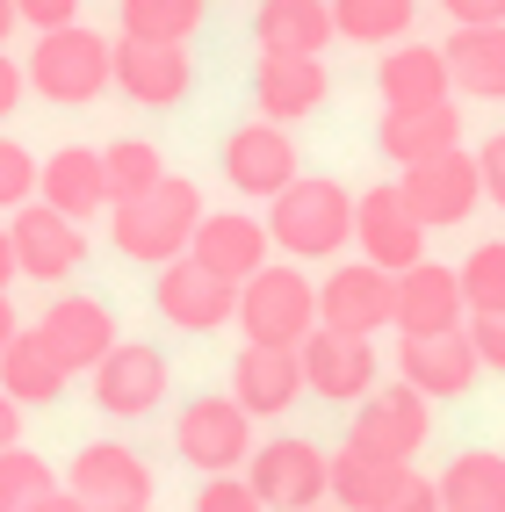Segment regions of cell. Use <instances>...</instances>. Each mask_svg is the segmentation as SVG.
I'll return each instance as SVG.
<instances>
[{
	"mask_svg": "<svg viewBox=\"0 0 505 512\" xmlns=\"http://www.w3.org/2000/svg\"><path fill=\"white\" fill-rule=\"evenodd\" d=\"M202 217H210V210H202V188L181 181V174H166L159 188L116 202V210H109V238H116L123 260L166 267V260H181V253L195 246V224H202Z\"/></svg>",
	"mask_w": 505,
	"mask_h": 512,
	"instance_id": "1",
	"label": "cell"
},
{
	"mask_svg": "<svg viewBox=\"0 0 505 512\" xmlns=\"http://www.w3.org/2000/svg\"><path fill=\"white\" fill-rule=\"evenodd\" d=\"M267 231L289 260H332L354 238V195L325 174H296L275 202H267Z\"/></svg>",
	"mask_w": 505,
	"mask_h": 512,
	"instance_id": "2",
	"label": "cell"
},
{
	"mask_svg": "<svg viewBox=\"0 0 505 512\" xmlns=\"http://www.w3.org/2000/svg\"><path fill=\"white\" fill-rule=\"evenodd\" d=\"M29 87L58 109H87L101 87H116V44L94 37L87 22H65V29H44L37 51H29Z\"/></svg>",
	"mask_w": 505,
	"mask_h": 512,
	"instance_id": "3",
	"label": "cell"
},
{
	"mask_svg": "<svg viewBox=\"0 0 505 512\" xmlns=\"http://www.w3.org/2000/svg\"><path fill=\"white\" fill-rule=\"evenodd\" d=\"M239 332L260 347H303L318 332V282L296 275L289 260H267L239 282Z\"/></svg>",
	"mask_w": 505,
	"mask_h": 512,
	"instance_id": "4",
	"label": "cell"
},
{
	"mask_svg": "<svg viewBox=\"0 0 505 512\" xmlns=\"http://www.w3.org/2000/svg\"><path fill=\"white\" fill-rule=\"evenodd\" d=\"M246 484L260 491L267 512H318L332 498V455L318 448V440L282 433V440H267V448H253Z\"/></svg>",
	"mask_w": 505,
	"mask_h": 512,
	"instance_id": "5",
	"label": "cell"
},
{
	"mask_svg": "<svg viewBox=\"0 0 505 512\" xmlns=\"http://www.w3.org/2000/svg\"><path fill=\"white\" fill-rule=\"evenodd\" d=\"M174 448L202 476H239L253 462V412L239 397H195L174 419Z\"/></svg>",
	"mask_w": 505,
	"mask_h": 512,
	"instance_id": "6",
	"label": "cell"
},
{
	"mask_svg": "<svg viewBox=\"0 0 505 512\" xmlns=\"http://www.w3.org/2000/svg\"><path fill=\"white\" fill-rule=\"evenodd\" d=\"M152 303H159V318L181 325V332H224V325H239V282L217 275V267H202L195 253L159 267Z\"/></svg>",
	"mask_w": 505,
	"mask_h": 512,
	"instance_id": "7",
	"label": "cell"
},
{
	"mask_svg": "<svg viewBox=\"0 0 505 512\" xmlns=\"http://www.w3.org/2000/svg\"><path fill=\"white\" fill-rule=\"evenodd\" d=\"M354 246H361V260H376L383 275H404V267L426 260V217L404 202L397 181H376L368 195H354Z\"/></svg>",
	"mask_w": 505,
	"mask_h": 512,
	"instance_id": "8",
	"label": "cell"
},
{
	"mask_svg": "<svg viewBox=\"0 0 505 512\" xmlns=\"http://www.w3.org/2000/svg\"><path fill=\"white\" fill-rule=\"evenodd\" d=\"M397 188H404V202L426 217V231H455V224H469V210L484 202V166H477V152L455 145V152H441V159L404 166Z\"/></svg>",
	"mask_w": 505,
	"mask_h": 512,
	"instance_id": "9",
	"label": "cell"
},
{
	"mask_svg": "<svg viewBox=\"0 0 505 512\" xmlns=\"http://www.w3.org/2000/svg\"><path fill=\"white\" fill-rule=\"evenodd\" d=\"M426 433H433V397H419L404 375H397L390 390H368V397L354 404V426H347L354 448L390 455V462H412V455L426 448Z\"/></svg>",
	"mask_w": 505,
	"mask_h": 512,
	"instance_id": "10",
	"label": "cell"
},
{
	"mask_svg": "<svg viewBox=\"0 0 505 512\" xmlns=\"http://www.w3.org/2000/svg\"><path fill=\"white\" fill-rule=\"evenodd\" d=\"M65 491H80L87 512H152V469L123 440H87L65 469Z\"/></svg>",
	"mask_w": 505,
	"mask_h": 512,
	"instance_id": "11",
	"label": "cell"
},
{
	"mask_svg": "<svg viewBox=\"0 0 505 512\" xmlns=\"http://www.w3.org/2000/svg\"><path fill=\"white\" fill-rule=\"evenodd\" d=\"M318 325L332 332H383L397 325V275H383L376 260H347L318 282Z\"/></svg>",
	"mask_w": 505,
	"mask_h": 512,
	"instance_id": "12",
	"label": "cell"
},
{
	"mask_svg": "<svg viewBox=\"0 0 505 512\" xmlns=\"http://www.w3.org/2000/svg\"><path fill=\"white\" fill-rule=\"evenodd\" d=\"M224 181L253 195V202H275L296 181V145H289V123H239L224 138Z\"/></svg>",
	"mask_w": 505,
	"mask_h": 512,
	"instance_id": "13",
	"label": "cell"
},
{
	"mask_svg": "<svg viewBox=\"0 0 505 512\" xmlns=\"http://www.w3.org/2000/svg\"><path fill=\"white\" fill-rule=\"evenodd\" d=\"M477 368H484V354H477V339H469V325L462 332H404L397 339V375L419 397H462L477 383Z\"/></svg>",
	"mask_w": 505,
	"mask_h": 512,
	"instance_id": "14",
	"label": "cell"
},
{
	"mask_svg": "<svg viewBox=\"0 0 505 512\" xmlns=\"http://www.w3.org/2000/svg\"><path fill=\"white\" fill-rule=\"evenodd\" d=\"M296 354H303V383H311L325 404H361L376 390V339H361V332L318 325Z\"/></svg>",
	"mask_w": 505,
	"mask_h": 512,
	"instance_id": "15",
	"label": "cell"
},
{
	"mask_svg": "<svg viewBox=\"0 0 505 512\" xmlns=\"http://www.w3.org/2000/svg\"><path fill=\"white\" fill-rule=\"evenodd\" d=\"M8 231H15V260H22L29 282H65V275L87 260V231H80L73 217H58L44 195L22 202V210L8 217Z\"/></svg>",
	"mask_w": 505,
	"mask_h": 512,
	"instance_id": "16",
	"label": "cell"
},
{
	"mask_svg": "<svg viewBox=\"0 0 505 512\" xmlns=\"http://www.w3.org/2000/svg\"><path fill=\"white\" fill-rule=\"evenodd\" d=\"M166 397V354L145 347V339H116L109 361L94 368V404L109 419H145Z\"/></svg>",
	"mask_w": 505,
	"mask_h": 512,
	"instance_id": "17",
	"label": "cell"
},
{
	"mask_svg": "<svg viewBox=\"0 0 505 512\" xmlns=\"http://www.w3.org/2000/svg\"><path fill=\"white\" fill-rule=\"evenodd\" d=\"M325 94H332L325 58H311V51H260V65H253V101H260L267 123H303V116H318Z\"/></svg>",
	"mask_w": 505,
	"mask_h": 512,
	"instance_id": "18",
	"label": "cell"
},
{
	"mask_svg": "<svg viewBox=\"0 0 505 512\" xmlns=\"http://www.w3.org/2000/svg\"><path fill=\"white\" fill-rule=\"evenodd\" d=\"M188 44H152V37H116V87L138 101V109H174L188 101Z\"/></svg>",
	"mask_w": 505,
	"mask_h": 512,
	"instance_id": "19",
	"label": "cell"
},
{
	"mask_svg": "<svg viewBox=\"0 0 505 512\" xmlns=\"http://www.w3.org/2000/svg\"><path fill=\"white\" fill-rule=\"evenodd\" d=\"M303 390L311 383H303V354L296 347H260V339H246L239 361H231V397H239L253 419H282Z\"/></svg>",
	"mask_w": 505,
	"mask_h": 512,
	"instance_id": "20",
	"label": "cell"
},
{
	"mask_svg": "<svg viewBox=\"0 0 505 512\" xmlns=\"http://www.w3.org/2000/svg\"><path fill=\"white\" fill-rule=\"evenodd\" d=\"M469 325V296H462V267L419 260L397 275V332H462Z\"/></svg>",
	"mask_w": 505,
	"mask_h": 512,
	"instance_id": "21",
	"label": "cell"
},
{
	"mask_svg": "<svg viewBox=\"0 0 505 512\" xmlns=\"http://www.w3.org/2000/svg\"><path fill=\"white\" fill-rule=\"evenodd\" d=\"M37 332L51 339V354L73 375H94L109 361V347H116V318H109V303H94V296H58L37 318Z\"/></svg>",
	"mask_w": 505,
	"mask_h": 512,
	"instance_id": "22",
	"label": "cell"
},
{
	"mask_svg": "<svg viewBox=\"0 0 505 512\" xmlns=\"http://www.w3.org/2000/svg\"><path fill=\"white\" fill-rule=\"evenodd\" d=\"M188 253L202 267H217V275L246 282V275H260V267L275 260V231H267L260 217H246V210H210L195 224V246Z\"/></svg>",
	"mask_w": 505,
	"mask_h": 512,
	"instance_id": "23",
	"label": "cell"
},
{
	"mask_svg": "<svg viewBox=\"0 0 505 512\" xmlns=\"http://www.w3.org/2000/svg\"><path fill=\"white\" fill-rule=\"evenodd\" d=\"M376 145H383V159H397V166L441 159V152L462 145V109H455V101H433V109H383Z\"/></svg>",
	"mask_w": 505,
	"mask_h": 512,
	"instance_id": "24",
	"label": "cell"
},
{
	"mask_svg": "<svg viewBox=\"0 0 505 512\" xmlns=\"http://www.w3.org/2000/svg\"><path fill=\"white\" fill-rule=\"evenodd\" d=\"M376 87H383V109H433V101L455 94L448 51H433V44H397V51H383V65H376Z\"/></svg>",
	"mask_w": 505,
	"mask_h": 512,
	"instance_id": "25",
	"label": "cell"
},
{
	"mask_svg": "<svg viewBox=\"0 0 505 512\" xmlns=\"http://www.w3.org/2000/svg\"><path fill=\"white\" fill-rule=\"evenodd\" d=\"M37 195L51 202L58 217H101L109 210V166H101V152H87V145H65V152H51L44 159V181H37Z\"/></svg>",
	"mask_w": 505,
	"mask_h": 512,
	"instance_id": "26",
	"label": "cell"
},
{
	"mask_svg": "<svg viewBox=\"0 0 505 512\" xmlns=\"http://www.w3.org/2000/svg\"><path fill=\"white\" fill-rule=\"evenodd\" d=\"M404 484H412V462L368 455V448H354V440L332 455V505L340 512H383Z\"/></svg>",
	"mask_w": 505,
	"mask_h": 512,
	"instance_id": "27",
	"label": "cell"
},
{
	"mask_svg": "<svg viewBox=\"0 0 505 512\" xmlns=\"http://www.w3.org/2000/svg\"><path fill=\"white\" fill-rule=\"evenodd\" d=\"M253 37H260V51H311V58H325V44L340 37V22H332V0H260Z\"/></svg>",
	"mask_w": 505,
	"mask_h": 512,
	"instance_id": "28",
	"label": "cell"
},
{
	"mask_svg": "<svg viewBox=\"0 0 505 512\" xmlns=\"http://www.w3.org/2000/svg\"><path fill=\"white\" fill-rule=\"evenodd\" d=\"M441 51H448L455 94H469V101H505V22L455 29V37H448Z\"/></svg>",
	"mask_w": 505,
	"mask_h": 512,
	"instance_id": "29",
	"label": "cell"
},
{
	"mask_svg": "<svg viewBox=\"0 0 505 512\" xmlns=\"http://www.w3.org/2000/svg\"><path fill=\"white\" fill-rule=\"evenodd\" d=\"M65 383H73V368L51 354V339H44L37 325H22V332H15V347L0 354V390H8L15 404H51Z\"/></svg>",
	"mask_w": 505,
	"mask_h": 512,
	"instance_id": "30",
	"label": "cell"
},
{
	"mask_svg": "<svg viewBox=\"0 0 505 512\" xmlns=\"http://www.w3.org/2000/svg\"><path fill=\"white\" fill-rule=\"evenodd\" d=\"M441 505L448 512H505V455L498 448H469V455H455L441 476Z\"/></svg>",
	"mask_w": 505,
	"mask_h": 512,
	"instance_id": "31",
	"label": "cell"
},
{
	"mask_svg": "<svg viewBox=\"0 0 505 512\" xmlns=\"http://www.w3.org/2000/svg\"><path fill=\"white\" fill-rule=\"evenodd\" d=\"M123 37H152V44H188L202 29V0H116Z\"/></svg>",
	"mask_w": 505,
	"mask_h": 512,
	"instance_id": "32",
	"label": "cell"
},
{
	"mask_svg": "<svg viewBox=\"0 0 505 512\" xmlns=\"http://www.w3.org/2000/svg\"><path fill=\"white\" fill-rule=\"evenodd\" d=\"M412 0H332V22H340L347 44H397L412 29Z\"/></svg>",
	"mask_w": 505,
	"mask_h": 512,
	"instance_id": "33",
	"label": "cell"
},
{
	"mask_svg": "<svg viewBox=\"0 0 505 512\" xmlns=\"http://www.w3.org/2000/svg\"><path fill=\"white\" fill-rule=\"evenodd\" d=\"M101 166H109V210L166 181V159H159V145H145V138H116L109 152H101Z\"/></svg>",
	"mask_w": 505,
	"mask_h": 512,
	"instance_id": "34",
	"label": "cell"
},
{
	"mask_svg": "<svg viewBox=\"0 0 505 512\" xmlns=\"http://www.w3.org/2000/svg\"><path fill=\"white\" fill-rule=\"evenodd\" d=\"M58 491V476H51V462L37 455V448H0V512H29L37 498H51Z\"/></svg>",
	"mask_w": 505,
	"mask_h": 512,
	"instance_id": "35",
	"label": "cell"
},
{
	"mask_svg": "<svg viewBox=\"0 0 505 512\" xmlns=\"http://www.w3.org/2000/svg\"><path fill=\"white\" fill-rule=\"evenodd\" d=\"M462 296H469V318L505 311V238H484V246L462 260Z\"/></svg>",
	"mask_w": 505,
	"mask_h": 512,
	"instance_id": "36",
	"label": "cell"
},
{
	"mask_svg": "<svg viewBox=\"0 0 505 512\" xmlns=\"http://www.w3.org/2000/svg\"><path fill=\"white\" fill-rule=\"evenodd\" d=\"M37 181H44V159L29 145H15V138H0V210L37 202Z\"/></svg>",
	"mask_w": 505,
	"mask_h": 512,
	"instance_id": "37",
	"label": "cell"
},
{
	"mask_svg": "<svg viewBox=\"0 0 505 512\" xmlns=\"http://www.w3.org/2000/svg\"><path fill=\"white\" fill-rule=\"evenodd\" d=\"M195 512H267V505H260V491L246 484V476H202Z\"/></svg>",
	"mask_w": 505,
	"mask_h": 512,
	"instance_id": "38",
	"label": "cell"
},
{
	"mask_svg": "<svg viewBox=\"0 0 505 512\" xmlns=\"http://www.w3.org/2000/svg\"><path fill=\"white\" fill-rule=\"evenodd\" d=\"M469 339H477L484 368H498V375H505V311H484V318H469Z\"/></svg>",
	"mask_w": 505,
	"mask_h": 512,
	"instance_id": "39",
	"label": "cell"
},
{
	"mask_svg": "<svg viewBox=\"0 0 505 512\" xmlns=\"http://www.w3.org/2000/svg\"><path fill=\"white\" fill-rule=\"evenodd\" d=\"M15 8H22V22L37 29V37H44V29H65V22H80V0H15Z\"/></svg>",
	"mask_w": 505,
	"mask_h": 512,
	"instance_id": "40",
	"label": "cell"
},
{
	"mask_svg": "<svg viewBox=\"0 0 505 512\" xmlns=\"http://www.w3.org/2000/svg\"><path fill=\"white\" fill-rule=\"evenodd\" d=\"M477 166H484V195H491V210L505 217V130H498V138L477 152Z\"/></svg>",
	"mask_w": 505,
	"mask_h": 512,
	"instance_id": "41",
	"label": "cell"
},
{
	"mask_svg": "<svg viewBox=\"0 0 505 512\" xmlns=\"http://www.w3.org/2000/svg\"><path fill=\"white\" fill-rule=\"evenodd\" d=\"M455 29H484V22H505V0H441Z\"/></svg>",
	"mask_w": 505,
	"mask_h": 512,
	"instance_id": "42",
	"label": "cell"
},
{
	"mask_svg": "<svg viewBox=\"0 0 505 512\" xmlns=\"http://www.w3.org/2000/svg\"><path fill=\"white\" fill-rule=\"evenodd\" d=\"M383 512H448V505H441V484H426V476H412V484H404V491H397V498H390Z\"/></svg>",
	"mask_w": 505,
	"mask_h": 512,
	"instance_id": "43",
	"label": "cell"
},
{
	"mask_svg": "<svg viewBox=\"0 0 505 512\" xmlns=\"http://www.w3.org/2000/svg\"><path fill=\"white\" fill-rule=\"evenodd\" d=\"M22 87H29V65H15L8 51H0V116L22 109Z\"/></svg>",
	"mask_w": 505,
	"mask_h": 512,
	"instance_id": "44",
	"label": "cell"
},
{
	"mask_svg": "<svg viewBox=\"0 0 505 512\" xmlns=\"http://www.w3.org/2000/svg\"><path fill=\"white\" fill-rule=\"evenodd\" d=\"M15 440H22V404L0 390V448H15Z\"/></svg>",
	"mask_w": 505,
	"mask_h": 512,
	"instance_id": "45",
	"label": "cell"
},
{
	"mask_svg": "<svg viewBox=\"0 0 505 512\" xmlns=\"http://www.w3.org/2000/svg\"><path fill=\"white\" fill-rule=\"evenodd\" d=\"M15 275H22V260H15V231H8V224H0V289H8Z\"/></svg>",
	"mask_w": 505,
	"mask_h": 512,
	"instance_id": "46",
	"label": "cell"
},
{
	"mask_svg": "<svg viewBox=\"0 0 505 512\" xmlns=\"http://www.w3.org/2000/svg\"><path fill=\"white\" fill-rule=\"evenodd\" d=\"M29 512H87V498L80 491H51V498H37Z\"/></svg>",
	"mask_w": 505,
	"mask_h": 512,
	"instance_id": "47",
	"label": "cell"
},
{
	"mask_svg": "<svg viewBox=\"0 0 505 512\" xmlns=\"http://www.w3.org/2000/svg\"><path fill=\"white\" fill-rule=\"evenodd\" d=\"M15 332H22V318H15V303H8V289H0V354L15 347Z\"/></svg>",
	"mask_w": 505,
	"mask_h": 512,
	"instance_id": "48",
	"label": "cell"
},
{
	"mask_svg": "<svg viewBox=\"0 0 505 512\" xmlns=\"http://www.w3.org/2000/svg\"><path fill=\"white\" fill-rule=\"evenodd\" d=\"M15 22H22V8H15V0H0V44L15 37Z\"/></svg>",
	"mask_w": 505,
	"mask_h": 512,
	"instance_id": "49",
	"label": "cell"
},
{
	"mask_svg": "<svg viewBox=\"0 0 505 512\" xmlns=\"http://www.w3.org/2000/svg\"><path fill=\"white\" fill-rule=\"evenodd\" d=\"M318 512H340V505H318Z\"/></svg>",
	"mask_w": 505,
	"mask_h": 512,
	"instance_id": "50",
	"label": "cell"
}]
</instances>
